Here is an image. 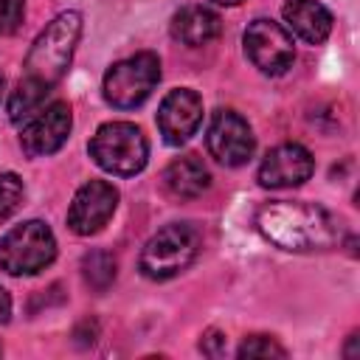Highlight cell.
<instances>
[{
    "label": "cell",
    "instance_id": "cell-3",
    "mask_svg": "<svg viewBox=\"0 0 360 360\" xmlns=\"http://www.w3.org/2000/svg\"><path fill=\"white\" fill-rule=\"evenodd\" d=\"M90 158L98 169L115 177H132L143 172L149 160V143L141 127L129 121H107L90 138Z\"/></svg>",
    "mask_w": 360,
    "mask_h": 360
},
{
    "label": "cell",
    "instance_id": "cell-1",
    "mask_svg": "<svg viewBox=\"0 0 360 360\" xmlns=\"http://www.w3.org/2000/svg\"><path fill=\"white\" fill-rule=\"evenodd\" d=\"M256 228L267 242L292 253L329 250L340 242V222L323 205L304 200L264 202L256 211Z\"/></svg>",
    "mask_w": 360,
    "mask_h": 360
},
{
    "label": "cell",
    "instance_id": "cell-4",
    "mask_svg": "<svg viewBox=\"0 0 360 360\" xmlns=\"http://www.w3.org/2000/svg\"><path fill=\"white\" fill-rule=\"evenodd\" d=\"M197 250H200L197 228H191L188 222H172L160 228L155 236H149V242L141 250L138 267L146 278L166 281L183 273L197 259Z\"/></svg>",
    "mask_w": 360,
    "mask_h": 360
},
{
    "label": "cell",
    "instance_id": "cell-15",
    "mask_svg": "<svg viewBox=\"0 0 360 360\" xmlns=\"http://www.w3.org/2000/svg\"><path fill=\"white\" fill-rule=\"evenodd\" d=\"M163 186L177 200H194L211 186V174L197 155L174 158L163 172Z\"/></svg>",
    "mask_w": 360,
    "mask_h": 360
},
{
    "label": "cell",
    "instance_id": "cell-21",
    "mask_svg": "<svg viewBox=\"0 0 360 360\" xmlns=\"http://www.w3.org/2000/svg\"><path fill=\"white\" fill-rule=\"evenodd\" d=\"M200 349H202V354H211V357H219V354H225V338L219 335V332H205V338L200 340Z\"/></svg>",
    "mask_w": 360,
    "mask_h": 360
},
{
    "label": "cell",
    "instance_id": "cell-19",
    "mask_svg": "<svg viewBox=\"0 0 360 360\" xmlns=\"http://www.w3.org/2000/svg\"><path fill=\"white\" fill-rule=\"evenodd\" d=\"M236 357L242 360H253V357H287V349L281 343H276V338L270 335H250L239 343Z\"/></svg>",
    "mask_w": 360,
    "mask_h": 360
},
{
    "label": "cell",
    "instance_id": "cell-5",
    "mask_svg": "<svg viewBox=\"0 0 360 360\" xmlns=\"http://www.w3.org/2000/svg\"><path fill=\"white\" fill-rule=\"evenodd\" d=\"M158 82H160L158 53L141 51V53L118 59L115 65L107 68L104 82H101V93H104L107 104H112L115 110H135L152 96Z\"/></svg>",
    "mask_w": 360,
    "mask_h": 360
},
{
    "label": "cell",
    "instance_id": "cell-12",
    "mask_svg": "<svg viewBox=\"0 0 360 360\" xmlns=\"http://www.w3.org/2000/svg\"><path fill=\"white\" fill-rule=\"evenodd\" d=\"M312 172H315V160L309 149H304L301 143H278L264 155L256 177L259 186L264 188H295L307 183Z\"/></svg>",
    "mask_w": 360,
    "mask_h": 360
},
{
    "label": "cell",
    "instance_id": "cell-14",
    "mask_svg": "<svg viewBox=\"0 0 360 360\" xmlns=\"http://www.w3.org/2000/svg\"><path fill=\"white\" fill-rule=\"evenodd\" d=\"M169 31H172V37L177 42H183L188 48H200V45H208L211 39L219 37L222 22L205 6H183L180 11L172 14Z\"/></svg>",
    "mask_w": 360,
    "mask_h": 360
},
{
    "label": "cell",
    "instance_id": "cell-16",
    "mask_svg": "<svg viewBox=\"0 0 360 360\" xmlns=\"http://www.w3.org/2000/svg\"><path fill=\"white\" fill-rule=\"evenodd\" d=\"M48 93H51V87H48V84H42V82H37V79L22 76V79L17 82V87L11 90V96H8V118H11L17 127H20V124H25L37 110H42V107H45Z\"/></svg>",
    "mask_w": 360,
    "mask_h": 360
},
{
    "label": "cell",
    "instance_id": "cell-23",
    "mask_svg": "<svg viewBox=\"0 0 360 360\" xmlns=\"http://www.w3.org/2000/svg\"><path fill=\"white\" fill-rule=\"evenodd\" d=\"M217 6H236V3H242V0H214Z\"/></svg>",
    "mask_w": 360,
    "mask_h": 360
},
{
    "label": "cell",
    "instance_id": "cell-13",
    "mask_svg": "<svg viewBox=\"0 0 360 360\" xmlns=\"http://www.w3.org/2000/svg\"><path fill=\"white\" fill-rule=\"evenodd\" d=\"M281 17L287 28L309 45H321L332 31V14L318 0H287L281 6Z\"/></svg>",
    "mask_w": 360,
    "mask_h": 360
},
{
    "label": "cell",
    "instance_id": "cell-6",
    "mask_svg": "<svg viewBox=\"0 0 360 360\" xmlns=\"http://www.w3.org/2000/svg\"><path fill=\"white\" fill-rule=\"evenodd\" d=\"M53 259L56 236L39 219H28L0 239V270H6L8 276H34Z\"/></svg>",
    "mask_w": 360,
    "mask_h": 360
},
{
    "label": "cell",
    "instance_id": "cell-10",
    "mask_svg": "<svg viewBox=\"0 0 360 360\" xmlns=\"http://www.w3.org/2000/svg\"><path fill=\"white\" fill-rule=\"evenodd\" d=\"M118 208V188L107 180H87L68 208V228L79 236L98 233Z\"/></svg>",
    "mask_w": 360,
    "mask_h": 360
},
{
    "label": "cell",
    "instance_id": "cell-17",
    "mask_svg": "<svg viewBox=\"0 0 360 360\" xmlns=\"http://www.w3.org/2000/svg\"><path fill=\"white\" fill-rule=\"evenodd\" d=\"M82 276H84V281L93 290L104 292L115 281V259H112V253H107V250H90L82 259Z\"/></svg>",
    "mask_w": 360,
    "mask_h": 360
},
{
    "label": "cell",
    "instance_id": "cell-22",
    "mask_svg": "<svg viewBox=\"0 0 360 360\" xmlns=\"http://www.w3.org/2000/svg\"><path fill=\"white\" fill-rule=\"evenodd\" d=\"M11 318V298H8V292L0 287V323H6Z\"/></svg>",
    "mask_w": 360,
    "mask_h": 360
},
{
    "label": "cell",
    "instance_id": "cell-24",
    "mask_svg": "<svg viewBox=\"0 0 360 360\" xmlns=\"http://www.w3.org/2000/svg\"><path fill=\"white\" fill-rule=\"evenodd\" d=\"M3 84H6V82H3V73H0V98H3Z\"/></svg>",
    "mask_w": 360,
    "mask_h": 360
},
{
    "label": "cell",
    "instance_id": "cell-25",
    "mask_svg": "<svg viewBox=\"0 0 360 360\" xmlns=\"http://www.w3.org/2000/svg\"><path fill=\"white\" fill-rule=\"evenodd\" d=\"M0 352H3V349H0Z\"/></svg>",
    "mask_w": 360,
    "mask_h": 360
},
{
    "label": "cell",
    "instance_id": "cell-9",
    "mask_svg": "<svg viewBox=\"0 0 360 360\" xmlns=\"http://www.w3.org/2000/svg\"><path fill=\"white\" fill-rule=\"evenodd\" d=\"M73 127L70 104L68 101H51L42 110H37L25 124H20V146L28 158H48L62 149Z\"/></svg>",
    "mask_w": 360,
    "mask_h": 360
},
{
    "label": "cell",
    "instance_id": "cell-8",
    "mask_svg": "<svg viewBox=\"0 0 360 360\" xmlns=\"http://www.w3.org/2000/svg\"><path fill=\"white\" fill-rule=\"evenodd\" d=\"M205 146L217 163L245 166L253 158L256 138L250 124L236 110H217L211 112V121L205 129Z\"/></svg>",
    "mask_w": 360,
    "mask_h": 360
},
{
    "label": "cell",
    "instance_id": "cell-11",
    "mask_svg": "<svg viewBox=\"0 0 360 360\" xmlns=\"http://www.w3.org/2000/svg\"><path fill=\"white\" fill-rule=\"evenodd\" d=\"M155 121H158L160 138L169 146H183L186 141H191V135L202 124V98L188 87L169 90L158 107Z\"/></svg>",
    "mask_w": 360,
    "mask_h": 360
},
{
    "label": "cell",
    "instance_id": "cell-7",
    "mask_svg": "<svg viewBox=\"0 0 360 360\" xmlns=\"http://www.w3.org/2000/svg\"><path fill=\"white\" fill-rule=\"evenodd\" d=\"M245 53L248 59L267 76H281L287 73V68L292 65L295 59V45H292V37L290 31L281 25V22H273L267 17H259L253 20L248 28H245Z\"/></svg>",
    "mask_w": 360,
    "mask_h": 360
},
{
    "label": "cell",
    "instance_id": "cell-2",
    "mask_svg": "<svg viewBox=\"0 0 360 360\" xmlns=\"http://www.w3.org/2000/svg\"><path fill=\"white\" fill-rule=\"evenodd\" d=\"M79 37H82V14L79 11L56 14L31 42L25 53V65H22L25 76L53 87L68 73Z\"/></svg>",
    "mask_w": 360,
    "mask_h": 360
},
{
    "label": "cell",
    "instance_id": "cell-18",
    "mask_svg": "<svg viewBox=\"0 0 360 360\" xmlns=\"http://www.w3.org/2000/svg\"><path fill=\"white\" fill-rule=\"evenodd\" d=\"M22 194H25L22 180L14 172H0V225L20 208Z\"/></svg>",
    "mask_w": 360,
    "mask_h": 360
},
{
    "label": "cell",
    "instance_id": "cell-20",
    "mask_svg": "<svg viewBox=\"0 0 360 360\" xmlns=\"http://www.w3.org/2000/svg\"><path fill=\"white\" fill-rule=\"evenodd\" d=\"M25 0H0V37L14 34L22 25Z\"/></svg>",
    "mask_w": 360,
    "mask_h": 360
}]
</instances>
